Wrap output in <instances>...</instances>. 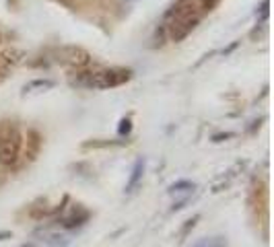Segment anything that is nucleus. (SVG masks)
<instances>
[{"instance_id":"8","label":"nucleus","mask_w":274,"mask_h":247,"mask_svg":"<svg viewBox=\"0 0 274 247\" xmlns=\"http://www.w3.org/2000/svg\"><path fill=\"white\" fill-rule=\"evenodd\" d=\"M218 2H220V0H202V8L204 10H212Z\"/></svg>"},{"instance_id":"4","label":"nucleus","mask_w":274,"mask_h":247,"mask_svg":"<svg viewBox=\"0 0 274 247\" xmlns=\"http://www.w3.org/2000/svg\"><path fill=\"white\" fill-rule=\"evenodd\" d=\"M87 219H89V210H87V208H82L80 204H76V206H72L70 212H68L66 217H64V227H66V229L80 227Z\"/></svg>"},{"instance_id":"6","label":"nucleus","mask_w":274,"mask_h":247,"mask_svg":"<svg viewBox=\"0 0 274 247\" xmlns=\"http://www.w3.org/2000/svg\"><path fill=\"white\" fill-rule=\"evenodd\" d=\"M194 184L192 181H178V184H174L169 188V194H182V192H194Z\"/></svg>"},{"instance_id":"1","label":"nucleus","mask_w":274,"mask_h":247,"mask_svg":"<svg viewBox=\"0 0 274 247\" xmlns=\"http://www.w3.org/2000/svg\"><path fill=\"white\" fill-rule=\"evenodd\" d=\"M169 14H171V21H169L167 29H169V35L174 41L188 37L198 25V14L192 10L190 2H180L178 6H174V10Z\"/></svg>"},{"instance_id":"2","label":"nucleus","mask_w":274,"mask_h":247,"mask_svg":"<svg viewBox=\"0 0 274 247\" xmlns=\"http://www.w3.org/2000/svg\"><path fill=\"white\" fill-rule=\"evenodd\" d=\"M23 136L21 130L12 122L0 124V165H12L21 155Z\"/></svg>"},{"instance_id":"5","label":"nucleus","mask_w":274,"mask_h":247,"mask_svg":"<svg viewBox=\"0 0 274 247\" xmlns=\"http://www.w3.org/2000/svg\"><path fill=\"white\" fill-rule=\"evenodd\" d=\"M142 171H144V159H138L134 163V169H132V175H130V181H128V192L138 184V179L142 177Z\"/></svg>"},{"instance_id":"9","label":"nucleus","mask_w":274,"mask_h":247,"mask_svg":"<svg viewBox=\"0 0 274 247\" xmlns=\"http://www.w3.org/2000/svg\"><path fill=\"white\" fill-rule=\"evenodd\" d=\"M120 124H122V126H120V134H128V132H130V120L126 118V120H122Z\"/></svg>"},{"instance_id":"3","label":"nucleus","mask_w":274,"mask_h":247,"mask_svg":"<svg viewBox=\"0 0 274 247\" xmlns=\"http://www.w3.org/2000/svg\"><path fill=\"white\" fill-rule=\"evenodd\" d=\"M132 76L130 70L124 68H110V70H99L87 74V78H80L78 85L89 87V89H110V87H120Z\"/></svg>"},{"instance_id":"7","label":"nucleus","mask_w":274,"mask_h":247,"mask_svg":"<svg viewBox=\"0 0 274 247\" xmlns=\"http://www.w3.org/2000/svg\"><path fill=\"white\" fill-rule=\"evenodd\" d=\"M54 82L52 80H33L25 87V91H33V89H52Z\"/></svg>"}]
</instances>
